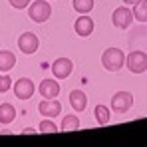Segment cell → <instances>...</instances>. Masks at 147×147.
<instances>
[{"instance_id":"cell-1","label":"cell","mask_w":147,"mask_h":147,"mask_svg":"<svg viewBox=\"0 0 147 147\" xmlns=\"http://www.w3.org/2000/svg\"><path fill=\"white\" fill-rule=\"evenodd\" d=\"M101 64L107 72H119L125 66V54L119 48H107L101 54Z\"/></svg>"},{"instance_id":"cell-2","label":"cell","mask_w":147,"mask_h":147,"mask_svg":"<svg viewBox=\"0 0 147 147\" xmlns=\"http://www.w3.org/2000/svg\"><path fill=\"white\" fill-rule=\"evenodd\" d=\"M28 16L32 22L36 24H42L46 22L50 16H52V6H50L48 0H34L28 4Z\"/></svg>"},{"instance_id":"cell-3","label":"cell","mask_w":147,"mask_h":147,"mask_svg":"<svg viewBox=\"0 0 147 147\" xmlns=\"http://www.w3.org/2000/svg\"><path fill=\"white\" fill-rule=\"evenodd\" d=\"M125 66L131 74H143L147 72V54L145 52H129V56H125Z\"/></svg>"},{"instance_id":"cell-4","label":"cell","mask_w":147,"mask_h":147,"mask_svg":"<svg viewBox=\"0 0 147 147\" xmlns=\"http://www.w3.org/2000/svg\"><path fill=\"white\" fill-rule=\"evenodd\" d=\"M12 90H14V96L18 99H30L36 92V86L30 78H18L12 84Z\"/></svg>"},{"instance_id":"cell-5","label":"cell","mask_w":147,"mask_h":147,"mask_svg":"<svg viewBox=\"0 0 147 147\" xmlns=\"http://www.w3.org/2000/svg\"><path fill=\"white\" fill-rule=\"evenodd\" d=\"M111 22H113L115 28L125 30V28H129V26L133 24V12H131L127 6H119V8H115L113 14H111Z\"/></svg>"},{"instance_id":"cell-6","label":"cell","mask_w":147,"mask_h":147,"mask_svg":"<svg viewBox=\"0 0 147 147\" xmlns=\"http://www.w3.org/2000/svg\"><path fill=\"white\" fill-rule=\"evenodd\" d=\"M131 105H133V96H131V92H117V94H113V98H111V109H113L115 113H125V111H129Z\"/></svg>"},{"instance_id":"cell-7","label":"cell","mask_w":147,"mask_h":147,"mask_svg":"<svg viewBox=\"0 0 147 147\" xmlns=\"http://www.w3.org/2000/svg\"><path fill=\"white\" fill-rule=\"evenodd\" d=\"M40 46V40H38V36L34 34V32H24L20 38H18V48L22 54H34L36 50Z\"/></svg>"},{"instance_id":"cell-8","label":"cell","mask_w":147,"mask_h":147,"mask_svg":"<svg viewBox=\"0 0 147 147\" xmlns=\"http://www.w3.org/2000/svg\"><path fill=\"white\" fill-rule=\"evenodd\" d=\"M38 111H40L42 117H58V115L62 113V103L56 101V98L54 99L44 98L40 103H38Z\"/></svg>"},{"instance_id":"cell-9","label":"cell","mask_w":147,"mask_h":147,"mask_svg":"<svg viewBox=\"0 0 147 147\" xmlns=\"http://www.w3.org/2000/svg\"><path fill=\"white\" fill-rule=\"evenodd\" d=\"M72 70H74V64H72L70 58H58V60H54V64H52V74H54L58 80L70 78Z\"/></svg>"},{"instance_id":"cell-10","label":"cell","mask_w":147,"mask_h":147,"mask_svg":"<svg viewBox=\"0 0 147 147\" xmlns=\"http://www.w3.org/2000/svg\"><path fill=\"white\" fill-rule=\"evenodd\" d=\"M74 30H76V34H78V36L88 38V36L94 32V20H92L88 14H80V16H78V20L74 22Z\"/></svg>"},{"instance_id":"cell-11","label":"cell","mask_w":147,"mask_h":147,"mask_svg":"<svg viewBox=\"0 0 147 147\" xmlns=\"http://www.w3.org/2000/svg\"><path fill=\"white\" fill-rule=\"evenodd\" d=\"M38 92H40L42 98L54 99V98H58V94H60V86H58L56 80H42L40 86H38Z\"/></svg>"},{"instance_id":"cell-12","label":"cell","mask_w":147,"mask_h":147,"mask_svg":"<svg viewBox=\"0 0 147 147\" xmlns=\"http://www.w3.org/2000/svg\"><path fill=\"white\" fill-rule=\"evenodd\" d=\"M70 103L76 111H86L88 107V96L82 92V90H72L70 92Z\"/></svg>"},{"instance_id":"cell-13","label":"cell","mask_w":147,"mask_h":147,"mask_svg":"<svg viewBox=\"0 0 147 147\" xmlns=\"http://www.w3.org/2000/svg\"><path fill=\"white\" fill-rule=\"evenodd\" d=\"M16 66V56L10 50H0V72H10Z\"/></svg>"},{"instance_id":"cell-14","label":"cell","mask_w":147,"mask_h":147,"mask_svg":"<svg viewBox=\"0 0 147 147\" xmlns=\"http://www.w3.org/2000/svg\"><path fill=\"white\" fill-rule=\"evenodd\" d=\"M16 119V107L12 103H2L0 105V123L2 125H8Z\"/></svg>"},{"instance_id":"cell-15","label":"cell","mask_w":147,"mask_h":147,"mask_svg":"<svg viewBox=\"0 0 147 147\" xmlns=\"http://www.w3.org/2000/svg\"><path fill=\"white\" fill-rule=\"evenodd\" d=\"M131 12H133V18L137 22H147V0H139Z\"/></svg>"},{"instance_id":"cell-16","label":"cell","mask_w":147,"mask_h":147,"mask_svg":"<svg viewBox=\"0 0 147 147\" xmlns=\"http://www.w3.org/2000/svg\"><path fill=\"white\" fill-rule=\"evenodd\" d=\"M72 6L78 14H90L94 10V0H72Z\"/></svg>"},{"instance_id":"cell-17","label":"cell","mask_w":147,"mask_h":147,"mask_svg":"<svg viewBox=\"0 0 147 147\" xmlns=\"http://www.w3.org/2000/svg\"><path fill=\"white\" fill-rule=\"evenodd\" d=\"M94 115H96V119H98V125H107V123H109V107H105V105H96Z\"/></svg>"},{"instance_id":"cell-18","label":"cell","mask_w":147,"mask_h":147,"mask_svg":"<svg viewBox=\"0 0 147 147\" xmlns=\"http://www.w3.org/2000/svg\"><path fill=\"white\" fill-rule=\"evenodd\" d=\"M62 131H78L80 129V119L76 115H66L62 119V125H60Z\"/></svg>"},{"instance_id":"cell-19","label":"cell","mask_w":147,"mask_h":147,"mask_svg":"<svg viewBox=\"0 0 147 147\" xmlns=\"http://www.w3.org/2000/svg\"><path fill=\"white\" fill-rule=\"evenodd\" d=\"M60 127H56V123L52 121V117H46V119H42L40 121V127H38V131H42V133H56Z\"/></svg>"},{"instance_id":"cell-20","label":"cell","mask_w":147,"mask_h":147,"mask_svg":"<svg viewBox=\"0 0 147 147\" xmlns=\"http://www.w3.org/2000/svg\"><path fill=\"white\" fill-rule=\"evenodd\" d=\"M10 88H12V78H10L8 74L0 76V94H6Z\"/></svg>"},{"instance_id":"cell-21","label":"cell","mask_w":147,"mask_h":147,"mask_svg":"<svg viewBox=\"0 0 147 147\" xmlns=\"http://www.w3.org/2000/svg\"><path fill=\"white\" fill-rule=\"evenodd\" d=\"M8 2H10V6H12V8L22 10V8H28V4H30L32 0H8Z\"/></svg>"},{"instance_id":"cell-22","label":"cell","mask_w":147,"mask_h":147,"mask_svg":"<svg viewBox=\"0 0 147 147\" xmlns=\"http://www.w3.org/2000/svg\"><path fill=\"white\" fill-rule=\"evenodd\" d=\"M123 2H125V4H127V6H135V4H137V2H139V0H123Z\"/></svg>"},{"instance_id":"cell-23","label":"cell","mask_w":147,"mask_h":147,"mask_svg":"<svg viewBox=\"0 0 147 147\" xmlns=\"http://www.w3.org/2000/svg\"><path fill=\"white\" fill-rule=\"evenodd\" d=\"M22 133H34V127H26V129H22Z\"/></svg>"}]
</instances>
